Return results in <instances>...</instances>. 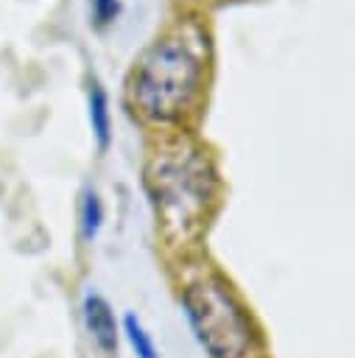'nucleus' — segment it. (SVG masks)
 <instances>
[{"instance_id":"7ed1b4c3","label":"nucleus","mask_w":355,"mask_h":358,"mask_svg":"<svg viewBox=\"0 0 355 358\" xmlns=\"http://www.w3.org/2000/svg\"><path fill=\"white\" fill-rule=\"evenodd\" d=\"M184 310L196 338L212 358H246L252 324L221 280H201L184 291Z\"/></svg>"},{"instance_id":"0eeeda50","label":"nucleus","mask_w":355,"mask_h":358,"mask_svg":"<svg viewBox=\"0 0 355 358\" xmlns=\"http://www.w3.org/2000/svg\"><path fill=\"white\" fill-rule=\"evenodd\" d=\"M123 324H126V336H129L131 347L137 350V355H140V358H157V347H154L151 336L145 333V327L140 324V319H137L134 313H129V316L123 319Z\"/></svg>"},{"instance_id":"20e7f679","label":"nucleus","mask_w":355,"mask_h":358,"mask_svg":"<svg viewBox=\"0 0 355 358\" xmlns=\"http://www.w3.org/2000/svg\"><path fill=\"white\" fill-rule=\"evenodd\" d=\"M84 322H87V330L92 333V338L98 341L101 350L109 352L117 347V322H115V313L103 296H98V294L84 296Z\"/></svg>"},{"instance_id":"f03ea898","label":"nucleus","mask_w":355,"mask_h":358,"mask_svg":"<svg viewBox=\"0 0 355 358\" xmlns=\"http://www.w3.org/2000/svg\"><path fill=\"white\" fill-rule=\"evenodd\" d=\"M145 185L162 221L187 232L207 215V204L215 196V171L201 148L173 145L148 162Z\"/></svg>"},{"instance_id":"6e6552de","label":"nucleus","mask_w":355,"mask_h":358,"mask_svg":"<svg viewBox=\"0 0 355 358\" xmlns=\"http://www.w3.org/2000/svg\"><path fill=\"white\" fill-rule=\"evenodd\" d=\"M120 14V0H92V25L106 28Z\"/></svg>"},{"instance_id":"f257e3e1","label":"nucleus","mask_w":355,"mask_h":358,"mask_svg":"<svg viewBox=\"0 0 355 358\" xmlns=\"http://www.w3.org/2000/svg\"><path fill=\"white\" fill-rule=\"evenodd\" d=\"M204 84V53L198 39L190 34H168L157 39L134 64L131 101L134 106L157 120L176 123L201 95Z\"/></svg>"},{"instance_id":"423d86ee","label":"nucleus","mask_w":355,"mask_h":358,"mask_svg":"<svg viewBox=\"0 0 355 358\" xmlns=\"http://www.w3.org/2000/svg\"><path fill=\"white\" fill-rule=\"evenodd\" d=\"M101 221H103V207H101V199L95 190H87L81 196V207H78V224H81V238L84 241H92L101 229Z\"/></svg>"},{"instance_id":"39448f33","label":"nucleus","mask_w":355,"mask_h":358,"mask_svg":"<svg viewBox=\"0 0 355 358\" xmlns=\"http://www.w3.org/2000/svg\"><path fill=\"white\" fill-rule=\"evenodd\" d=\"M89 123H92L98 148L103 151L112 140V117H109V95L98 81L89 84Z\"/></svg>"}]
</instances>
